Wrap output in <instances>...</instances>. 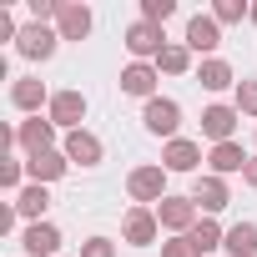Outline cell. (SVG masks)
<instances>
[{"label":"cell","instance_id":"cell-32","mask_svg":"<svg viewBox=\"0 0 257 257\" xmlns=\"http://www.w3.org/2000/svg\"><path fill=\"white\" fill-rule=\"evenodd\" d=\"M242 177H247V182H252V187H257V157H252V162H247V172H242Z\"/></svg>","mask_w":257,"mask_h":257},{"label":"cell","instance_id":"cell-22","mask_svg":"<svg viewBox=\"0 0 257 257\" xmlns=\"http://www.w3.org/2000/svg\"><path fill=\"white\" fill-rule=\"evenodd\" d=\"M197 81H202L207 91H227V86H232V66H227V61H202Z\"/></svg>","mask_w":257,"mask_h":257},{"label":"cell","instance_id":"cell-18","mask_svg":"<svg viewBox=\"0 0 257 257\" xmlns=\"http://www.w3.org/2000/svg\"><path fill=\"white\" fill-rule=\"evenodd\" d=\"M212 172H247V157H242V147L237 142H222V147H212Z\"/></svg>","mask_w":257,"mask_h":257},{"label":"cell","instance_id":"cell-24","mask_svg":"<svg viewBox=\"0 0 257 257\" xmlns=\"http://www.w3.org/2000/svg\"><path fill=\"white\" fill-rule=\"evenodd\" d=\"M157 66H162V71H172V76H182V71L192 66V56H187V46H167V51L157 56Z\"/></svg>","mask_w":257,"mask_h":257},{"label":"cell","instance_id":"cell-20","mask_svg":"<svg viewBox=\"0 0 257 257\" xmlns=\"http://www.w3.org/2000/svg\"><path fill=\"white\" fill-rule=\"evenodd\" d=\"M11 101H16L21 111H36V106L46 101V86H41L36 76H26V81H16V86H11Z\"/></svg>","mask_w":257,"mask_h":257},{"label":"cell","instance_id":"cell-3","mask_svg":"<svg viewBox=\"0 0 257 257\" xmlns=\"http://www.w3.org/2000/svg\"><path fill=\"white\" fill-rule=\"evenodd\" d=\"M126 192H132L137 202H162L167 197V172L162 167H137L132 177H126Z\"/></svg>","mask_w":257,"mask_h":257},{"label":"cell","instance_id":"cell-7","mask_svg":"<svg viewBox=\"0 0 257 257\" xmlns=\"http://www.w3.org/2000/svg\"><path fill=\"white\" fill-rule=\"evenodd\" d=\"M51 137H56V121H41V116H31V121H21V132H16V142L31 152V157H41V152H51Z\"/></svg>","mask_w":257,"mask_h":257},{"label":"cell","instance_id":"cell-1","mask_svg":"<svg viewBox=\"0 0 257 257\" xmlns=\"http://www.w3.org/2000/svg\"><path fill=\"white\" fill-rule=\"evenodd\" d=\"M147 132H157V137H172L177 142V126H182V106L177 101H167V96H152L147 101Z\"/></svg>","mask_w":257,"mask_h":257},{"label":"cell","instance_id":"cell-4","mask_svg":"<svg viewBox=\"0 0 257 257\" xmlns=\"http://www.w3.org/2000/svg\"><path fill=\"white\" fill-rule=\"evenodd\" d=\"M56 41H61V31H46V26L36 21V26H26V31L16 36V51H21L26 61H46V56L56 51Z\"/></svg>","mask_w":257,"mask_h":257},{"label":"cell","instance_id":"cell-33","mask_svg":"<svg viewBox=\"0 0 257 257\" xmlns=\"http://www.w3.org/2000/svg\"><path fill=\"white\" fill-rule=\"evenodd\" d=\"M252 21H257V6H252Z\"/></svg>","mask_w":257,"mask_h":257},{"label":"cell","instance_id":"cell-13","mask_svg":"<svg viewBox=\"0 0 257 257\" xmlns=\"http://www.w3.org/2000/svg\"><path fill=\"white\" fill-rule=\"evenodd\" d=\"M192 202H197V207H207V212H222V207H227V182H222V177H197Z\"/></svg>","mask_w":257,"mask_h":257},{"label":"cell","instance_id":"cell-11","mask_svg":"<svg viewBox=\"0 0 257 257\" xmlns=\"http://www.w3.org/2000/svg\"><path fill=\"white\" fill-rule=\"evenodd\" d=\"M152 237H157V212L132 207V212H126V242H132V247H152Z\"/></svg>","mask_w":257,"mask_h":257},{"label":"cell","instance_id":"cell-10","mask_svg":"<svg viewBox=\"0 0 257 257\" xmlns=\"http://www.w3.org/2000/svg\"><path fill=\"white\" fill-rule=\"evenodd\" d=\"M232 126H237V111L232 106H207L202 111V132L222 147V142H232Z\"/></svg>","mask_w":257,"mask_h":257},{"label":"cell","instance_id":"cell-17","mask_svg":"<svg viewBox=\"0 0 257 257\" xmlns=\"http://www.w3.org/2000/svg\"><path fill=\"white\" fill-rule=\"evenodd\" d=\"M26 172L36 177V187H41V182H56V177L66 172V157H61V152H41V157L26 162Z\"/></svg>","mask_w":257,"mask_h":257},{"label":"cell","instance_id":"cell-21","mask_svg":"<svg viewBox=\"0 0 257 257\" xmlns=\"http://www.w3.org/2000/svg\"><path fill=\"white\" fill-rule=\"evenodd\" d=\"M187 242H192V252L202 257V252H212V247H222V242H227V232H217V222H197V227L187 232Z\"/></svg>","mask_w":257,"mask_h":257},{"label":"cell","instance_id":"cell-15","mask_svg":"<svg viewBox=\"0 0 257 257\" xmlns=\"http://www.w3.org/2000/svg\"><path fill=\"white\" fill-rule=\"evenodd\" d=\"M152 86H157V71L142 66V61L121 71V91H126V96H147V101H152Z\"/></svg>","mask_w":257,"mask_h":257},{"label":"cell","instance_id":"cell-31","mask_svg":"<svg viewBox=\"0 0 257 257\" xmlns=\"http://www.w3.org/2000/svg\"><path fill=\"white\" fill-rule=\"evenodd\" d=\"M0 182L16 187V182H21V162H6V167H0Z\"/></svg>","mask_w":257,"mask_h":257},{"label":"cell","instance_id":"cell-25","mask_svg":"<svg viewBox=\"0 0 257 257\" xmlns=\"http://www.w3.org/2000/svg\"><path fill=\"white\" fill-rule=\"evenodd\" d=\"M172 11H177V0H142V21H152V26H162Z\"/></svg>","mask_w":257,"mask_h":257},{"label":"cell","instance_id":"cell-29","mask_svg":"<svg viewBox=\"0 0 257 257\" xmlns=\"http://www.w3.org/2000/svg\"><path fill=\"white\" fill-rule=\"evenodd\" d=\"M31 16L46 21V16H61V6H56V0H31Z\"/></svg>","mask_w":257,"mask_h":257},{"label":"cell","instance_id":"cell-5","mask_svg":"<svg viewBox=\"0 0 257 257\" xmlns=\"http://www.w3.org/2000/svg\"><path fill=\"white\" fill-rule=\"evenodd\" d=\"M162 41H167V36H162V26H152V21L126 26V51H132V56H162V51H167Z\"/></svg>","mask_w":257,"mask_h":257},{"label":"cell","instance_id":"cell-26","mask_svg":"<svg viewBox=\"0 0 257 257\" xmlns=\"http://www.w3.org/2000/svg\"><path fill=\"white\" fill-rule=\"evenodd\" d=\"M237 111L257 116V81H237Z\"/></svg>","mask_w":257,"mask_h":257},{"label":"cell","instance_id":"cell-2","mask_svg":"<svg viewBox=\"0 0 257 257\" xmlns=\"http://www.w3.org/2000/svg\"><path fill=\"white\" fill-rule=\"evenodd\" d=\"M157 222L172 227V232H192L197 227V202L192 197H162L157 202Z\"/></svg>","mask_w":257,"mask_h":257},{"label":"cell","instance_id":"cell-14","mask_svg":"<svg viewBox=\"0 0 257 257\" xmlns=\"http://www.w3.org/2000/svg\"><path fill=\"white\" fill-rule=\"evenodd\" d=\"M56 26H61V41H81V36L91 31V11H86V6H61Z\"/></svg>","mask_w":257,"mask_h":257},{"label":"cell","instance_id":"cell-27","mask_svg":"<svg viewBox=\"0 0 257 257\" xmlns=\"http://www.w3.org/2000/svg\"><path fill=\"white\" fill-rule=\"evenodd\" d=\"M242 16H252L242 0H217V11H212V21H242Z\"/></svg>","mask_w":257,"mask_h":257},{"label":"cell","instance_id":"cell-19","mask_svg":"<svg viewBox=\"0 0 257 257\" xmlns=\"http://www.w3.org/2000/svg\"><path fill=\"white\" fill-rule=\"evenodd\" d=\"M222 247H227L232 257H252V252H257V227H252V222H237V227L227 232Z\"/></svg>","mask_w":257,"mask_h":257},{"label":"cell","instance_id":"cell-28","mask_svg":"<svg viewBox=\"0 0 257 257\" xmlns=\"http://www.w3.org/2000/svg\"><path fill=\"white\" fill-rule=\"evenodd\" d=\"M81 257H116V247H111L106 237H91V242L81 247Z\"/></svg>","mask_w":257,"mask_h":257},{"label":"cell","instance_id":"cell-30","mask_svg":"<svg viewBox=\"0 0 257 257\" xmlns=\"http://www.w3.org/2000/svg\"><path fill=\"white\" fill-rule=\"evenodd\" d=\"M162 257H197V252H192V242L182 237V242H167V247H162Z\"/></svg>","mask_w":257,"mask_h":257},{"label":"cell","instance_id":"cell-8","mask_svg":"<svg viewBox=\"0 0 257 257\" xmlns=\"http://www.w3.org/2000/svg\"><path fill=\"white\" fill-rule=\"evenodd\" d=\"M222 46V31L212 16H192L187 21V51H217Z\"/></svg>","mask_w":257,"mask_h":257},{"label":"cell","instance_id":"cell-12","mask_svg":"<svg viewBox=\"0 0 257 257\" xmlns=\"http://www.w3.org/2000/svg\"><path fill=\"white\" fill-rule=\"evenodd\" d=\"M66 162L96 167V162H101V142H96L91 132H71V137H66Z\"/></svg>","mask_w":257,"mask_h":257},{"label":"cell","instance_id":"cell-23","mask_svg":"<svg viewBox=\"0 0 257 257\" xmlns=\"http://www.w3.org/2000/svg\"><path fill=\"white\" fill-rule=\"evenodd\" d=\"M46 207H51V197H46V187H26V192L16 197V212H21V217H41Z\"/></svg>","mask_w":257,"mask_h":257},{"label":"cell","instance_id":"cell-16","mask_svg":"<svg viewBox=\"0 0 257 257\" xmlns=\"http://www.w3.org/2000/svg\"><path fill=\"white\" fill-rule=\"evenodd\" d=\"M162 162H167V172H192V167L202 162V147H197V142H182V137H177V142L167 147V157H162Z\"/></svg>","mask_w":257,"mask_h":257},{"label":"cell","instance_id":"cell-9","mask_svg":"<svg viewBox=\"0 0 257 257\" xmlns=\"http://www.w3.org/2000/svg\"><path fill=\"white\" fill-rule=\"evenodd\" d=\"M21 242H26V252H31V257H56V247H61V232H56L51 222H31Z\"/></svg>","mask_w":257,"mask_h":257},{"label":"cell","instance_id":"cell-6","mask_svg":"<svg viewBox=\"0 0 257 257\" xmlns=\"http://www.w3.org/2000/svg\"><path fill=\"white\" fill-rule=\"evenodd\" d=\"M81 116H86V96H81V91H56V96H51V121H56V126L81 132Z\"/></svg>","mask_w":257,"mask_h":257}]
</instances>
